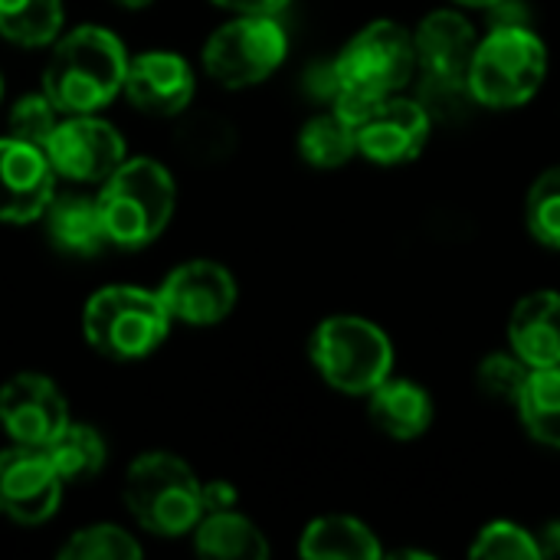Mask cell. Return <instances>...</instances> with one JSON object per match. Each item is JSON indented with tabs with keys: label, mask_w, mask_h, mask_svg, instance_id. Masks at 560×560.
Segmentation results:
<instances>
[{
	"label": "cell",
	"mask_w": 560,
	"mask_h": 560,
	"mask_svg": "<svg viewBox=\"0 0 560 560\" xmlns=\"http://www.w3.org/2000/svg\"><path fill=\"white\" fill-rule=\"evenodd\" d=\"M131 518L158 538H180L203 518V482L174 453H141L121 489Z\"/></svg>",
	"instance_id": "7a4b0ae2"
},
{
	"label": "cell",
	"mask_w": 560,
	"mask_h": 560,
	"mask_svg": "<svg viewBox=\"0 0 560 560\" xmlns=\"http://www.w3.org/2000/svg\"><path fill=\"white\" fill-rule=\"evenodd\" d=\"M289 56V36L276 16L236 13L203 43V69L223 89L266 82Z\"/></svg>",
	"instance_id": "52a82bcc"
},
{
	"label": "cell",
	"mask_w": 560,
	"mask_h": 560,
	"mask_svg": "<svg viewBox=\"0 0 560 560\" xmlns=\"http://www.w3.org/2000/svg\"><path fill=\"white\" fill-rule=\"evenodd\" d=\"M171 322L161 295L141 285H105L82 312L89 348L108 361L151 358L164 345Z\"/></svg>",
	"instance_id": "277c9868"
},
{
	"label": "cell",
	"mask_w": 560,
	"mask_h": 560,
	"mask_svg": "<svg viewBox=\"0 0 560 560\" xmlns=\"http://www.w3.org/2000/svg\"><path fill=\"white\" fill-rule=\"evenodd\" d=\"M341 89L364 98L397 95L417 72L413 33L394 20H374L358 30L335 56Z\"/></svg>",
	"instance_id": "ba28073f"
},
{
	"label": "cell",
	"mask_w": 560,
	"mask_h": 560,
	"mask_svg": "<svg viewBox=\"0 0 560 560\" xmlns=\"http://www.w3.org/2000/svg\"><path fill=\"white\" fill-rule=\"evenodd\" d=\"M52 171L75 184H105L125 161V138L115 125L95 115L59 118L46 141Z\"/></svg>",
	"instance_id": "9c48e42d"
},
{
	"label": "cell",
	"mask_w": 560,
	"mask_h": 560,
	"mask_svg": "<svg viewBox=\"0 0 560 560\" xmlns=\"http://www.w3.org/2000/svg\"><path fill=\"white\" fill-rule=\"evenodd\" d=\"M174 144L177 154H184L194 164H217L230 158V151L236 148V128L217 112H197L180 118L174 131Z\"/></svg>",
	"instance_id": "484cf974"
},
{
	"label": "cell",
	"mask_w": 560,
	"mask_h": 560,
	"mask_svg": "<svg viewBox=\"0 0 560 560\" xmlns=\"http://www.w3.org/2000/svg\"><path fill=\"white\" fill-rule=\"evenodd\" d=\"M532 368L518 354H489L479 364V387L486 397L499 404H518Z\"/></svg>",
	"instance_id": "4dcf8cb0"
},
{
	"label": "cell",
	"mask_w": 560,
	"mask_h": 560,
	"mask_svg": "<svg viewBox=\"0 0 560 560\" xmlns=\"http://www.w3.org/2000/svg\"><path fill=\"white\" fill-rule=\"evenodd\" d=\"M433 115L420 98L387 95L358 125V154L381 167H397L413 161L430 141Z\"/></svg>",
	"instance_id": "7c38bea8"
},
{
	"label": "cell",
	"mask_w": 560,
	"mask_h": 560,
	"mask_svg": "<svg viewBox=\"0 0 560 560\" xmlns=\"http://www.w3.org/2000/svg\"><path fill=\"white\" fill-rule=\"evenodd\" d=\"M299 151L312 167H341L358 154V128L331 108L328 115H315L302 125Z\"/></svg>",
	"instance_id": "d4e9b609"
},
{
	"label": "cell",
	"mask_w": 560,
	"mask_h": 560,
	"mask_svg": "<svg viewBox=\"0 0 560 560\" xmlns=\"http://www.w3.org/2000/svg\"><path fill=\"white\" fill-rule=\"evenodd\" d=\"M535 538H538L541 558H560V522H548Z\"/></svg>",
	"instance_id": "e575fe53"
},
{
	"label": "cell",
	"mask_w": 560,
	"mask_h": 560,
	"mask_svg": "<svg viewBox=\"0 0 560 560\" xmlns=\"http://www.w3.org/2000/svg\"><path fill=\"white\" fill-rule=\"evenodd\" d=\"M121 7H128V10H141V7H148V3H154V0H118Z\"/></svg>",
	"instance_id": "8d00e7d4"
},
{
	"label": "cell",
	"mask_w": 560,
	"mask_h": 560,
	"mask_svg": "<svg viewBox=\"0 0 560 560\" xmlns=\"http://www.w3.org/2000/svg\"><path fill=\"white\" fill-rule=\"evenodd\" d=\"M194 89H197V79L184 56L167 52V49H151V52H138L128 59L121 92L138 112L174 118L190 108Z\"/></svg>",
	"instance_id": "9a60e30c"
},
{
	"label": "cell",
	"mask_w": 560,
	"mask_h": 560,
	"mask_svg": "<svg viewBox=\"0 0 560 560\" xmlns=\"http://www.w3.org/2000/svg\"><path fill=\"white\" fill-rule=\"evenodd\" d=\"M62 560H138L141 545L118 525H85L59 548Z\"/></svg>",
	"instance_id": "4316f807"
},
{
	"label": "cell",
	"mask_w": 560,
	"mask_h": 560,
	"mask_svg": "<svg viewBox=\"0 0 560 560\" xmlns=\"http://www.w3.org/2000/svg\"><path fill=\"white\" fill-rule=\"evenodd\" d=\"M548 75V46L528 26H492L469 62V92L489 108H518L532 102Z\"/></svg>",
	"instance_id": "5b68a950"
},
{
	"label": "cell",
	"mask_w": 560,
	"mask_h": 560,
	"mask_svg": "<svg viewBox=\"0 0 560 560\" xmlns=\"http://www.w3.org/2000/svg\"><path fill=\"white\" fill-rule=\"evenodd\" d=\"M62 0H0V36L13 46H52L62 36Z\"/></svg>",
	"instance_id": "7402d4cb"
},
{
	"label": "cell",
	"mask_w": 560,
	"mask_h": 560,
	"mask_svg": "<svg viewBox=\"0 0 560 560\" xmlns=\"http://www.w3.org/2000/svg\"><path fill=\"white\" fill-rule=\"evenodd\" d=\"M197 555L217 560H262L269 558L266 535L236 509L207 512L194 528Z\"/></svg>",
	"instance_id": "44dd1931"
},
{
	"label": "cell",
	"mask_w": 560,
	"mask_h": 560,
	"mask_svg": "<svg viewBox=\"0 0 560 560\" xmlns=\"http://www.w3.org/2000/svg\"><path fill=\"white\" fill-rule=\"evenodd\" d=\"M46 236L59 253L69 256H98L112 240L102 220L98 197L85 194H56L43 213Z\"/></svg>",
	"instance_id": "ac0fdd59"
},
{
	"label": "cell",
	"mask_w": 560,
	"mask_h": 560,
	"mask_svg": "<svg viewBox=\"0 0 560 560\" xmlns=\"http://www.w3.org/2000/svg\"><path fill=\"white\" fill-rule=\"evenodd\" d=\"M217 7L230 13H246V16H279L292 0H213Z\"/></svg>",
	"instance_id": "d6a6232c"
},
{
	"label": "cell",
	"mask_w": 560,
	"mask_h": 560,
	"mask_svg": "<svg viewBox=\"0 0 560 560\" xmlns=\"http://www.w3.org/2000/svg\"><path fill=\"white\" fill-rule=\"evenodd\" d=\"M59 115H62V112L52 105V98H49L46 92H39V95H23V98L10 108V135L46 151V141H49V135L56 131Z\"/></svg>",
	"instance_id": "f1b7e54d"
},
{
	"label": "cell",
	"mask_w": 560,
	"mask_h": 560,
	"mask_svg": "<svg viewBox=\"0 0 560 560\" xmlns=\"http://www.w3.org/2000/svg\"><path fill=\"white\" fill-rule=\"evenodd\" d=\"M368 413L384 436L417 440L433 423V400L420 384L404 377H387L381 387L368 394Z\"/></svg>",
	"instance_id": "d6986e66"
},
{
	"label": "cell",
	"mask_w": 560,
	"mask_h": 560,
	"mask_svg": "<svg viewBox=\"0 0 560 560\" xmlns=\"http://www.w3.org/2000/svg\"><path fill=\"white\" fill-rule=\"evenodd\" d=\"M509 341L528 368L560 364V292L541 289L525 295L512 312Z\"/></svg>",
	"instance_id": "e0dca14e"
},
{
	"label": "cell",
	"mask_w": 560,
	"mask_h": 560,
	"mask_svg": "<svg viewBox=\"0 0 560 560\" xmlns=\"http://www.w3.org/2000/svg\"><path fill=\"white\" fill-rule=\"evenodd\" d=\"M62 479L49 456L36 446L0 450V515L16 525H43L56 515Z\"/></svg>",
	"instance_id": "30bf717a"
},
{
	"label": "cell",
	"mask_w": 560,
	"mask_h": 560,
	"mask_svg": "<svg viewBox=\"0 0 560 560\" xmlns=\"http://www.w3.org/2000/svg\"><path fill=\"white\" fill-rule=\"evenodd\" d=\"M0 95H3V79H0Z\"/></svg>",
	"instance_id": "74e56055"
},
{
	"label": "cell",
	"mask_w": 560,
	"mask_h": 560,
	"mask_svg": "<svg viewBox=\"0 0 560 560\" xmlns=\"http://www.w3.org/2000/svg\"><path fill=\"white\" fill-rule=\"evenodd\" d=\"M472 558H541L538 551V538L532 532H525L515 522H492L476 535V545L469 548Z\"/></svg>",
	"instance_id": "f546056e"
},
{
	"label": "cell",
	"mask_w": 560,
	"mask_h": 560,
	"mask_svg": "<svg viewBox=\"0 0 560 560\" xmlns=\"http://www.w3.org/2000/svg\"><path fill=\"white\" fill-rule=\"evenodd\" d=\"M158 295L174 322L207 328V325H220L233 312L240 292L226 266L213 259H190L167 272Z\"/></svg>",
	"instance_id": "8fae6325"
},
{
	"label": "cell",
	"mask_w": 560,
	"mask_h": 560,
	"mask_svg": "<svg viewBox=\"0 0 560 560\" xmlns=\"http://www.w3.org/2000/svg\"><path fill=\"white\" fill-rule=\"evenodd\" d=\"M56 171L43 148L0 138V223H33L56 197Z\"/></svg>",
	"instance_id": "5bb4252c"
},
{
	"label": "cell",
	"mask_w": 560,
	"mask_h": 560,
	"mask_svg": "<svg viewBox=\"0 0 560 560\" xmlns=\"http://www.w3.org/2000/svg\"><path fill=\"white\" fill-rule=\"evenodd\" d=\"M174 203V177L154 158H125L98 194L108 240L121 249H141L154 243L167 230Z\"/></svg>",
	"instance_id": "3957f363"
},
{
	"label": "cell",
	"mask_w": 560,
	"mask_h": 560,
	"mask_svg": "<svg viewBox=\"0 0 560 560\" xmlns=\"http://www.w3.org/2000/svg\"><path fill=\"white\" fill-rule=\"evenodd\" d=\"M515 407L522 413L525 430L538 443L560 450V364L532 368L528 384Z\"/></svg>",
	"instance_id": "cb8c5ba5"
},
{
	"label": "cell",
	"mask_w": 560,
	"mask_h": 560,
	"mask_svg": "<svg viewBox=\"0 0 560 560\" xmlns=\"http://www.w3.org/2000/svg\"><path fill=\"white\" fill-rule=\"evenodd\" d=\"M476 46V26L459 10H433L430 16L420 20L413 33L417 69L430 79L466 82Z\"/></svg>",
	"instance_id": "2e32d148"
},
{
	"label": "cell",
	"mask_w": 560,
	"mask_h": 560,
	"mask_svg": "<svg viewBox=\"0 0 560 560\" xmlns=\"http://www.w3.org/2000/svg\"><path fill=\"white\" fill-rule=\"evenodd\" d=\"M0 427L10 443L49 446L69 427L62 390L43 374H16L0 387Z\"/></svg>",
	"instance_id": "4fadbf2b"
},
{
	"label": "cell",
	"mask_w": 560,
	"mask_h": 560,
	"mask_svg": "<svg viewBox=\"0 0 560 560\" xmlns=\"http://www.w3.org/2000/svg\"><path fill=\"white\" fill-rule=\"evenodd\" d=\"M299 555L305 560H377L384 558V548L364 522L351 515H322L305 528Z\"/></svg>",
	"instance_id": "ffe728a7"
},
{
	"label": "cell",
	"mask_w": 560,
	"mask_h": 560,
	"mask_svg": "<svg viewBox=\"0 0 560 560\" xmlns=\"http://www.w3.org/2000/svg\"><path fill=\"white\" fill-rule=\"evenodd\" d=\"M456 3H463V7H476V10H492L495 3H502V0H456Z\"/></svg>",
	"instance_id": "d590c367"
},
{
	"label": "cell",
	"mask_w": 560,
	"mask_h": 560,
	"mask_svg": "<svg viewBox=\"0 0 560 560\" xmlns=\"http://www.w3.org/2000/svg\"><path fill=\"white\" fill-rule=\"evenodd\" d=\"M236 489L223 479L217 482H203V515L207 512H226V509H236Z\"/></svg>",
	"instance_id": "836d02e7"
},
{
	"label": "cell",
	"mask_w": 560,
	"mask_h": 560,
	"mask_svg": "<svg viewBox=\"0 0 560 560\" xmlns=\"http://www.w3.org/2000/svg\"><path fill=\"white\" fill-rule=\"evenodd\" d=\"M128 52L121 39L95 23H82L52 43L43 69V92L62 115H95L125 89Z\"/></svg>",
	"instance_id": "6da1fadb"
},
{
	"label": "cell",
	"mask_w": 560,
	"mask_h": 560,
	"mask_svg": "<svg viewBox=\"0 0 560 560\" xmlns=\"http://www.w3.org/2000/svg\"><path fill=\"white\" fill-rule=\"evenodd\" d=\"M528 230L538 243L560 249V164L548 167L528 190L525 203Z\"/></svg>",
	"instance_id": "83f0119b"
},
{
	"label": "cell",
	"mask_w": 560,
	"mask_h": 560,
	"mask_svg": "<svg viewBox=\"0 0 560 560\" xmlns=\"http://www.w3.org/2000/svg\"><path fill=\"white\" fill-rule=\"evenodd\" d=\"M312 364L341 394H371L394 371V345L387 331L358 315H331L312 335Z\"/></svg>",
	"instance_id": "8992f818"
},
{
	"label": "cell",
	"mask_w": 560,
	"mask_h": 560,
	"mask_svg": "<svg viewBox=\"0 0 560 560\" xmlns=\"http://www.w3.org/2000/svg\"><path fill=\"white\" fill-rule=\"evenodd\" d=\"M305 89H308V95L312 98H322V102H335V95H338V89H341V79H338V66H335V59H328V62H312L308 69H305Z\"/></svg>",
	"instance_id": "1f68e13d"
},
{
	"label": "cell",
	"mask_w": 560,
	"mask_h": 560,
	"mask_svg": "<svg viewBox=\"0 0 560 560\" xmlns=\"http://www.w3.org/2000/svg\"><path fill=\"white\" fill-rule=\"evenodd\" d=\"M43 453L49 456V463L56 466V472L66 486L95 479L108 459V446H105L102 433L89 423H72V420L49 446H43Z\"/></svg>",
	"instance_id": "603a6c76"
}]
</instances>
